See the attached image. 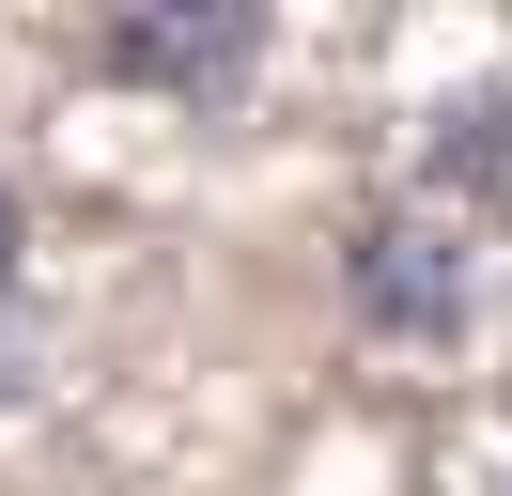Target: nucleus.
<instances>
[{"label":"nucleus","mask_w":512,"mask_h":496,"mask_svg":"<svg viewBox=\"0 0 512 496\" xmlns=\"http://www.w3.org/2000/svg\"><path fill=\"white\" fill-rule=\"evenodd\" d=\"M342 295H357V326H388V341H450L466 326V217H435V202H388V217H357V248H342Z\"/></svg>","instance_id":"f257e3e1"},{"label":"nucleus","mask_w":512,"mask_h":496,"mask_svg":"<svg viewBox=\"0 0 512 496\" xmlns=\"http://www.w3.org/2000/svg\"><path fill=\"white\" fill-rule=\"evenodd\" d=\"M249 62H264L249 0H156V16H109L94 31V78H140V93H233Z\"/></svg>","instance_id":"f03ea898"},{"label":"nucleus","mask_w":512,"mask_h":496,"mask_svg":"<svg viewBox=\"0 0 512 496\" xmlns=\"http://www.w3.org/2000/svg\"><path fill=\"white\" fill-rule=\"evenodd\" d=\"M16 279H32V202L0 186V419L32 403V341H16Z\"/></svg>","instance_id":"7ed1b4c3"}]
</instances>
